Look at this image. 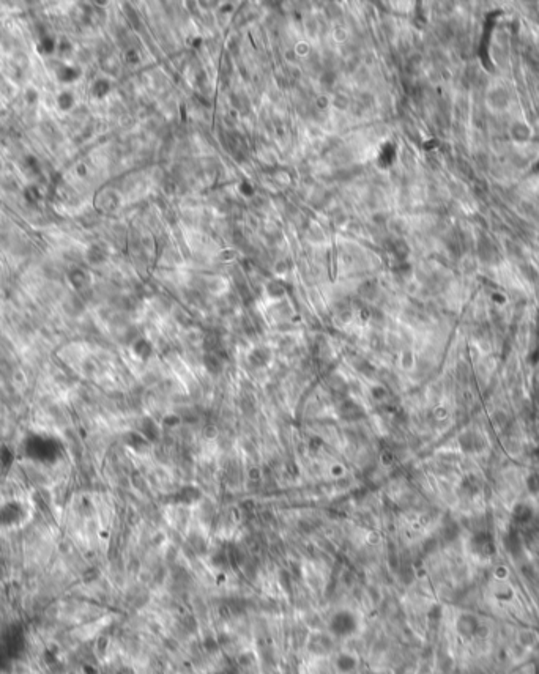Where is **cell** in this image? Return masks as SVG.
Segmentation results:
<instances>
[{
	"label": "cell",
	"instance_id": "7402d4cb",
	"mask_svg": "<svg viewBox=\"0 0 539 674\" xmlns=\"http://www.w3.org/2000/svg\"><path fill=\"white\" fill-rule=\"evenodd\" d=\"M322 438H319V437H314V438H311V443H309V449H320L322 448Z\"/></svg>",
	"mask_w": 539,
	"mask_h": 674
},
{
	"label": "cell",
	"instance_id": "ba28073f",
	"mask_svg": "<svg viewBox=\"0 0 539 674\" xmlns=\"http://www.w3.org/2000/svg\"><path fill=\"white\" fill-rule=\"evenodd\" d=\"M203 366H205L207 372H210L211 375H218L222 371L224 363L219 353H205V356H203Z\"/></svg>",
	"mask_w": 539,
	"mask_h": 674
},
{
	"label": "cell",
	"instance_id": "e0dca14e",
	"mask_svg": "<svg viewBox=\"0 0 539 674\" xmlns=\"http://www.w3.org/2000/svg\"><path fill=\"white\" fill-rule=\"evenodd\" d=\"M147 443H148V441L142 437L141 433H136V432H134V433H129V435H128V444H129V446H133V448H137V449H139V448H144V446H145Z\"/></svg>",
	"mask_w": 539,
	"mask_h": 674
},
{
	"label": "cell",
	"instance_id": "30bf717a",
	"mask_svg": "<svg viewBox=\"0 0 539 674\" xmlns=\"http://www.w3.org/2000/svg\"><path fill=\"white\" fill-rule=\"evenodd\" d=\"M331 646H333V641L327 635H317V636H314V639L311 641V649H312V652H317V654H319L320 647H322V654L330 652Z\"/></svg>",
	"mask_w": 539,
	"mask_h": 674
},
{
	"label": "cell",
	"instance_id": "6da1fadb",
	"mask_svg": "<svg viewBox=\"0 0 539 674\" xmlns=\"http://www.w3.org/2000/svg\"><path fill=\"white\" fill-rule=\"evenodd\" d=\"M508 139L515 145H523L533 140L531 123L528 120H515L508 126Z\"/></svg>",
	"mask_w": 539,
	"mask_h": 674
},
{
	"label": "cell",
	"instance_id": "ffe728a7",
	"mask_svg": "<svg viewBox=\"0 0 539 674\" xmlns=\"http://www.w3.org/2000/svg\"><path fill=\"white\" fill-rule=\"evenodd\" d=\"M334 79H336V76H334V73H331V71H327L320 76V81L323 85H331L334 82Z\"/></svg>",
	"mask_w": 539,
	"mask_h": 674
},
{
	"label": "cell",
	"instance_id": "277c9868",
	"mask_svg": "<svg viewBox=\"0 0 539 674\" xmlns=\"http://www.w3.org/2000/svg\"><path fill=\"white\" fill-rule=\"evenodd\" d=\"M481 622L473 614H462L457 619V632L465 638H475L479 633Z\"/></svg>",
	"mask_w": 539,
	"mask_h": 674
},
{
	"label": "cell",
	"instance_id": "5b68a950",
	"mask_svg": "<svg viewBox=\"0 0 539 674\" xmlns=\"http://www.w3.org/2000/svg\"><path fill=\"white\" fill-rule=\"evenodd\" d=\"M202 496V492L196 485H183L177 493H174V501L177 504H192L197 503Z\"/></svg>",
	"mask_w": 539,
	"mask_h": 674
},
{
	"label": "cell",
	"instance_id": "2e32d148",
	"mask_svg": "<svg viewBox=\"0 0 539 674\" xmlns=\"http://www.w3.org/2000/svg\"><path fill=\"white\" fill-rule=\"evenodd\" d=\"M203 347H205L207 353H216V350L219 349V335L218 334H208L203 341Z\"/></svg>",
	"mask_w": 539,
	"mask_h": 674
},
{
	"label": "cell",
	"instance_id": "8992f818",
	"mask_svg": "<svg viewBox=\"0 0 539 674\" xmlns=\"http://www.w3.org/2000/svg\"><path fill=\"white\" fill-rule=\"evenodd\" d=\"M270 360H272V353H270V350L265 349V347H258V349H254L249 353V356H247V363H249L255 369L265 367L270 363Z\"/></svg>",
	"mask_w": 539,
	"mask_h": 674
},
{
	"label": "cell",
	"instance_id": "8fae6325",
	"mask_svg": "<svg viewBox=\"0 0 539 674\" xmlns=\"http://www.w3.org/2000/svg\"><path fill=\"white\" fill-rule=\"evenodd\" d=\"M134 353L141 358V360H148L153 353V345L145 339H139L134 344Z\"/></svg>",
	"mask_w": 539,
	"mask_h": 674
},
{
	"label": "cell",
	"instance_id": "603a6c76",
	"mask_svg": "<svg viewBox=\"0 0 539 674\" xmlns=\"http://www.w3.org/2000/svg\"><path fill=\"white\" fill-rule=\"evenodd\" d=\"M247 184H249V183H243L241 192H243V194H247V195H251V194H252V189H251L249 186H247Z\"/></svg>",
	"mask_w": 539,
	"mask_h": 674
},
{
	"label": "cell",
	"instance_id": "ac0fdd59",
	"mask_svg": "<svg viewBox=\"0 0 539 674\" xmlns=\"http://www.w3.org/2000/svg\"><path fill=\"white\" fill-rule=\"evenodd\" d=\"M338 666H339L342 671H349V669H352V668L355 666V660H353L350 655H342V657L338 660Z\"/></svg>",
	"mask_w": 539,
	"mask_h": 674
},
{
	"label": "cell",
	"instance_id": "7c38bea8",
	"mask_svg": "<svg viewBox=\"0 0 539 674\" xmlns=\"http://www.w3.org/2000/svg\"><path fill=\"white\" fill-rule=\"evenodd\" d=\"M391 252L394 254V257L399 260V262H405V258H407V255H408V252H410V249H408V246H407V243L405 241H402V240H394L393 243H391Z\"/></svg>",
	"mask_w": 539,
	"mask_h": 674
},
{
	"label": "cell",
	"instance_id": "9c48e42d",
	"mask_svg": "<svg viewBox=\"0 0 539 674\" xmlns=\"http://www.w3.org/2000/svg\"><path fill=\"white\" fill-rule=\"evenodd\" d=\"M327 385H328V389L331 391V394L338 396V397H344V396H346V393H347V383H346V380H342V378L338 377V375L330 377V378L327 380Z\"/></svg>",
	"mask_w": 539,
	"mask_h": 674
},
{
	"label": "cell",
	"instance_id": "3957f363",
	"mask_svg": "<svg viewBox=\"0 0 539 674\" xmlns=\"http://www.w3.org/2000/svg\"><path fill=\"white\" fill-rule=\"evenodd\" d=\"M470 547L473 550V553L478 554L481 558H487L492 556L495 551V545H493V539L487 532H478L471 537Z\"/></svg>",
	"mask_w": 539,
	"mask_h": 674
},
{
	"label": "cell",
	"instance_id": "7a4b0ae2",
	"mask_svg": "<svg viewBox=\"0 0 539 674\" xmlns=\"http://www.w3.org/2000/svg\"><path fill=\"white\" fill-rule=\"evenodd\" d=\"M338 416L342 421H347V422L360 421L366 416V410L363 408V405L358 404V402H355L352 399H344L338 407Z\"/></svg>",
	"mask_w": 539,
	"mask_h": 674
},
{
	"label": "cell",
	"instance_id": "d6986e66",
	"mask_svg": "<svg viewBox=\"0 0 539 674\" xmlns=\"http://www.w3.org/2000/svg\"><path fill=\"white\" fill-rule=\"evenodd\" d=\"M371 394H372V397H374L375 400H382V399L386 396V389H385L383 386H374Z\"/></svg>",
	"mask_w": 539,
	"mask_h": 674
},
{
	"label": "cell",
	"instance_id": "44dd1931",
	"mask_svg": "<svg viewBox=\"0 0 539 674\" xmlns=\"http://www.w3.org/2000/svg\"><path fill=\"white\" fill-rule=\"evenodd\" d=\"M180 422H181V418L177 416V415H170V416L164 418V426H169V427L177 426V424H180Z\"/></svg>",
	"mask_w": 539,
	"mask_h": 674
},
{
	"label": "cell",
	"instance_id": "4fadbf2b",
	"mask_svg": "<svg viewBox=\"0 0 539 674\" xmlns=\"http://www.w3.org/2000/svg\"><path fill=\"white\" fill-rule=\"evenodd\" d=\"M377 291H379V287H377V282H375V280H368V282H364V284H361L360 288H358V293H360V295H361L363 298H366V299H374L375 295H377Z\"/></svg>",
	"mask_w": 539,
	"mask_h": 674
},
{
	"label": "cell",
	"instance_id": "5bb4252c",
	"mask_svg": "<svg viewBox=\"0 0 539 674\" xmlns=\"http://www.w3.org/2000/svg\"><path fill=\"white\" fill-rule=\"evenodd\" d=\"M531 517H533L531 509L526 506H519L514 510V520H515V523H519V525H526L528 521L531 520Z\"/></svg>",
	"mask_w": 539,
	"mask_h": 674
},
{
	"label": "cell",
	"instance_id": "cb8c5ba5",
	"mask_svg": "<svg viewBox=\"0 0 539 674\" xmlns=\"http://www.w3.org/2000/svg\"><path fill=\"white\" fill-rule=\"evenodd\" d=\"M476 674H481V672H476Z\"/></svg>",
	"mask_w": 539,
	"mask_h": 674
},
{
	"label": "cell",
	"instance_id": "52a82bcc",
	"mask_svg": "<svg viewBox=\"0 0 539 674\" xmlns=\"http://www.w3.org/2000/svg\"><path fill=\"white\" fill-rule=\"evenodd\" d=\"M141 435L148 441V443H155L159 438V427L155 422V419L152 418H144L141 422Z\"/></svg>",
	"mask_w": 539,
	"mask_h": 674
},
{
	"label": "cell",
	"instance_id": "9a60e30c",
	"mask_svg": "<svg viewBox=\"0 0 539 674\" xmlns=\"http://www.w3.org/2000/svg\"><path fill=\"white\" fill-rule=\"evenodd\" d=\"M266 293L272 298H281L284 295V284L279 280H273L266 285Z\"/></svg>",
	"mask_w": 539,
	"mask_h": 674
}]
</instances>
